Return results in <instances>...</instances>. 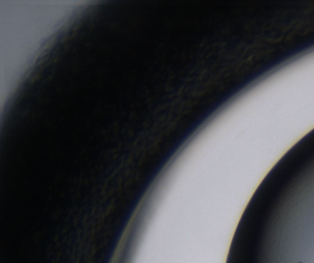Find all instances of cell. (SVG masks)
Instances as JSON below:
<instances>
[{
	"label": "cell",
	"instance_id": "obj_1",
	"mask_svg": "<svg viewBox=\"0 0 314 263\" xmlns=\"http://www.w3.org/2000/svg\"><path fill=\"white\" fill-rule=\"evenodd\" d=\"M299 263H304V262H299Z\"/></svg>",
	"mask_w": 314,
	"mask_h": 263
}]
</instances>
